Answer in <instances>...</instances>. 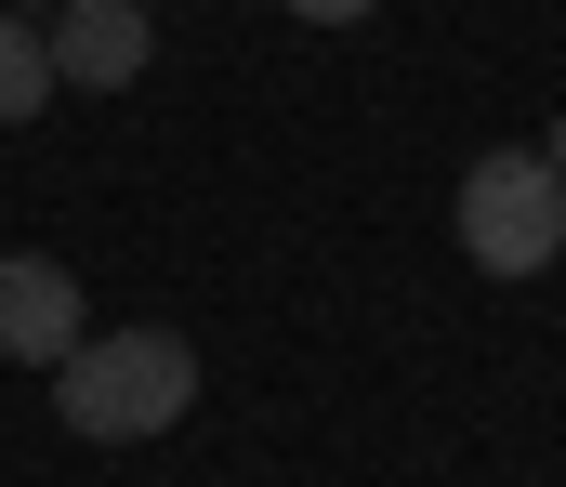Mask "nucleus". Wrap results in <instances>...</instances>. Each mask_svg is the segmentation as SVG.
Wrapping results in <instances>:
<instances>
[{"mask_svg":"<svg viewBox=\"0 0 566 487\" xmlns=\"http://www.w3.org/2000/svg\"><path fill=\"white\" fill-rule=\"evenodd\" d=\"M40 106H53V53H40V27H27V13H0V133H13V119H40Z\"/></svg>","mask_w":566,"mask_h":487,"instance_id":"nucleus-5","label":"nucleus"},{"mask_svg":"<svg viewBox=\"0 0 566 487\" xmlns=\"http://www.w3.org/2000/svg\"><path fill=\"white\" fill-rule=\"evenodd\" d=\"M80 317H93V304H80V277H66L53 251H13V264H0V356H13V369H53V356L80 342Z\"/></svg>","mask_w":566,"mask_h":487,"instance_id":"nucleus-4","label":"nucleus"},{"mask_svg":"<svg viewBox=\"0 0 566 487\" xmlns=\"http://www.w3.org/2000/svg\"><path fill=\"white\" fill-rule=\"evenodd\" d=\"M290 13H303V27H356L369 0H290Z\"/></svg>","mask_w":566,"mask_h":487,"instance_id":"nucleus-6","label":"nucleus"},{"mask_svg":"<svg viewBox=\"0 0 566 487\" xmlns=\"http://www.w3.org/2000/svg\"><path fill=\"white\" fill-rule=\"evenodd\" d=\"M198 409V342L185 329H80L66 356H53V422L66 435H93V448H145V435H171Z\"/></svg>","mask_w":566,"mask_h":487,"instance_id":"nucleus-1","label":"nucleus"},{"mask_svg":"<svg viewBox=\"0 0 566 487\" xmlns=\"http://www.w3.org/2000/svg\"><path fill=\"white\" fill-rule=\"evenodd\" d=\"M541 159H554V171H566V133H554V146H541Z\"/></svg>","mask_w":566,"mask_h":487,"instance_id":"nucleus-7","label":"nucleus"},{"mask_svg":"<svg viewBox=\"0 0 566 487\" xmlns=\"http://www.w3.org/2000/svg\"><path fill=\"white\" fill-rule=\"evenodd\" d=\"M40 53H53V80H80V93H119V80H145L158 27H145V0H66V13L40 27Z\"/></svg>","mask_w":566,"mask_h":487,"instance_id":"nucleus-3","label":"nucleus"},{"mask_svg":"<svg viewBox=\"0 0 566 487\" xmlns=\"http://www.w3.org/2000/svg\"><path fill=\"white\" fill-rule=\"evenodd\" d=\"M461 251L488 264V277H541L566 251V171L541 159V146H488V159L461 171Z\"/></svg>","mask_w":566,"mask_h":487,"instance_id":"nucleus-2","label":"nucleus"}]
</instances>
